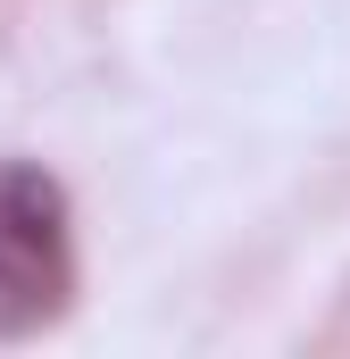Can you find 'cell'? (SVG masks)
I'll use <instances>...</instances> for the list:
<instances>
[{"label":"cell","instance_id":"1","mask_svg":"<svg viewBox=\"0 0 350 359\" xmlns=\"http://www.w3.org/2000/svg\"><path fill=\"white\" fill-rule=\"evenodd\" d=\"M76 301V209L42 159H0V343L59 326Z\"/></svg>","mask_w":350,"mask_h":359}]
</instances>
